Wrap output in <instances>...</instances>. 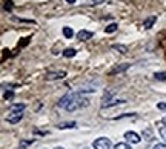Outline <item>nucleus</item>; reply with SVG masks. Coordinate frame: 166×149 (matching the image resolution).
I'll use <instances>...</instances> for the list:
<instances>
[{
  "label": "nucleus",
  "mask_w": 166,
  "mask_h": 149,
  "mask_svg": "<svg viewBox=\"0 0 166 149\" xmlns=\"http://www.w3.org/2000/svg\"><path fill=\"white\" fill-rule=\"evenodd\" d=\"M102 2H105V0H92V5H99Z\"/></svg>",
  "instance_id": "obj_28"
},
{
  "label": "nucleus",
  "mask_w": 166,
  "mask_h": 149,
  "mask_svg": "<svg viewBox=\"0 0 166 149\" xmlns=\"http://www.w3.org/2000/svg\"><path fill=\"white\" fill-rule=\"evenodd\" d=\"M89 105V100L86 97H80V94L79 92H76L74 94V98L71 100V103L66 106V111H69V112H73V111H76V109H79V108H85V106H88Z\"/></svg>",
  "instance_id": "obj_1"
},
{
  "label": "nucleus",
  "mask_w": 166,
  "mask_h": 149,
  "mask_svg": "<svg viewBox=\"0 0 166 149\" xmlns=\"http://www.w3.org/2000/svg\"><path fill=\"white\" fill-rule=\"evenodd\" d=\"M63 56H65L66 59H73V57L77 56V49H74V48H66L65 51H63Z\"/></svg>",
  "instance_id": "obj_15"
},
{
  "label": "nucleus",
  "mask_w": 166,
  "mask_h": 149,
  "mask_svg": "<svg viewBox=\"0 0 166 149\" xmlns=\"http://www.w3.org/2000/svg\"><path fill=\"white\" fill-rule=\"evenodd\" d=\"M12 20H14V22H22V23H32V25L36 23L34 20H26V19H19V17H12Z\"/></svg>",
  "instance_id": "obj_22"
},
{
  "label": "nucleus",
  "mask_w": 166,
  "mask_h": 149,
  "mask_svg": "<svg viewBox=\"0 0 166 149\" xmlns=\"http://www.w3.org/2000/svg\"><path fill=\"white\" fill-rule=\"evenodd\" d=\"M161 123H163V125L166 126V117H163V120H161Z\"/></svg>",
  "instance_id": "obj_30"
},
{
  "label": "nucleus",
  "mask_w": 166,
  "mask_h": 149,
  "mask_svg": "<svg viewBox=\"0 0 166 149\" xmlns=\"http://www.w3.org/2000/svg\"><path fill=\"white\" fill-rule=\"evenodd\" d=\"M92 36H94V32L92 31H88V29H82V31L77 32V39L80 42H86V40L92 39Z\"/></svg>",
  "instance_id": "obj_6"
},
{
  "label": "nucleus",
  "mask_w": 166,
  "mask_h": 149,
  "mask_svg": "<svg viewBox=\"0 0 166 149\" xmlns=\"http://www.w3.org/2000/svg\"><path fill=\"white\" fill-rule=\"evenodd\" d=\"M158 132H160V135H161V138H163V140H166V126H160V129H158Z\"/></svg>",
  "instance_id": "obj_23"
},
{
  "label": "nucleus",
  "mask_w": 166,
  "mask_h": 149,
  "mask_svg": "<svg viewBox=\"0 0 166 149\" xmlns=\"http://www.w3.org/2000/svg\"><path fill=\"white\" fill-rule=\"evenodd\" d=\"M114 149H131V146L128 143H117L114 146Z\"/></svg>",
  "instance_id": "obj_20"
},
{
  "label": "nucleus",
  "mask_w": 166,
  "mask_h": 149,
  "mask_svg": "<svg viewBox=\"0 0 166 149\" xmlns=\"http://www.w3.org/2000/svg\"><path fill=\"white\" fill-rule=\"evenodd\" d=\"M12 8H14V5H12V0H5L3 9H5V11H8V12H11V11H12Z\"/></svg>",
  "instance_id": "obj_19"
},
{
  "label": "nucleus",
  "mask_w": 166,
  "mask_h": 149,
  "mask_svg": "<svg viewBox=\"0 0 166 149\" xmlns=\"http://www.w3.org/2000/svg\"><path fill=\"white\" fill-rule=\"evenodd\" d=\"M12 97H14V92L12 91H6L5 94H3V98H5V100H12Z\"/></svg>",
  "instance_id": "obj_21"
},
{
  "label": "nucleus",
  "mask_w": 166,
  "mask_h": 149,
  "mask_svg": "<svg viewBox=\"0 0 166 149\" xmlns=\"http://www.w3.org/2000/svg\"><path fill=\"white\" fill-rule=\"evenodd\" d=\"M129 66H131L129 63H123V65H118V66L112 68V69L109 71V74H117V72H123V71H126V69H128Z\"/></svg>",
  "instance_id": "obj_14"
},
{
  "label": "nucleus",
  "mask_w": 166,
  "mask_h": 149,
  "mask_svg": "<svg viewBox=\"0 0 166 149\" xmlns=\"http://www.w3.org/2000/svg\"><path fill=\"white\" fill-rule=\"evenodd\" d=\"M154 79L158 80V82H166V71H163V72H155V74H154Z\"/></svg>",
  "instance_id": "obj_17"
},
{
  "label": "nucleus",
  "mask_w": 166,
  "mask_h": 149,
  "mask_svg": "<svg viewBox=\"0 0 166 149\" xmlns=\"http://www.w3.org/2000/svg\"><path fill=\"white\" fill-rule=\"evenodd\" d=\"M125 138H126L128 141L134 143V144L140 143V135H138L137 132H134V131H128V132H125Z\"/></svg>",
  "instance_id": "obj_7"
},
{
  "label": "nucleus",
  "mask_w": 166,
  "mask_h": 149,
  "mask_svg": "<svg viewBox=\"0 0 166 149\" xmlns=\"http://www.w3.org/2000/svg\"><path fill=\"white\" fill-rule=\"evenodd\" d=\"M74 94H76V92H68V94H65V95L60 98V100L57 102V106H59V108L66 109V106H68V105L71 103V100L74 98Z\"/></svg>",
  "instance_id": "obj_3"
},
{
  "label": "nucleus",
  "mask_w": 166,
  "mask_h": 149,
  "mask_svg": "<svg viewBox=\"0 0 166 149\" xmlns=\"http://www.w3.org/2000/svg\"><path fill=\"white\" fill-rule=\"evenodd\" d=\"M66 3H69V5H74V3H76V0H66Z\"/></svg>",
  "instance_id": "obj_29"
},
{
  "label": "nucleus",
  "mask_w": 166,
  "mask_h": 149,
  "mask_svg": "<svg viewBox=\"0 0 166 149\" xmlns=\"http://www.w3.org/2000/svg\"><path fill=\"white\" fill-rule=\"evenodd\" d=\"M114 51H118L120 54H128V46L126 45H120V43H115V45H112L111 46Z\"/></svg>",
  "instance_id": "obj_13"
},
{
  "label": "nucleus",
  "mask_w": 166,
  "mask_h": 149,
  "mask_svg": "<svg viewBox=\"0 0 166 149\" xmlns=\"http://www.w3.org/2000/svg\"><path fill=\"white\" fill-rule=\"evenodd\" d=\"M157 22V17L155 15H149L148 19H145V22H143V28L145 29H151L152 28V25Z\"/></svg>",
  "instance_id": "obj_9"
},
{
  "label": "nucleus",
  "mask_w": 166,
  "mask_h": 149,
  "mask_svg": "<svg viewBox=\"0 0 166 149\" xmlns=\"http://www.w3.org/2000/svg\"><path fill=\"white\" fill-rule=\"evenodd\" d=\"M22 118H23V112H9L8 117H6V121L11 123V125H15Z\"/></svg>",
  "instance_id": "obj_5"
},
{
  "label": "nucleus",
  "mask_w": 166,
  "mask_h": 149,
  "mask_svg": "<svg viewBox=\"0 0 166 149\" xmlns=\"http://www.w3.org/2000/svg\"><path fill=\"white\" fill-rule=\"evenodd\" d=\"M141 137H143L146 141H152V140L155 138V134H154L152 128H145L143 132H141Z\"/></svg>",
  "instance_id": "obj_8"
},
{
  "label": "nucleus",
  "mask_w": 166,
  "mask_h": 149,
  "mask_svg": "<svg viewBox=\"0 0 166 149\" xmlns=\"http://www.w3.org/2000/svg\"><path fill=\"white\" fill-rule=\"evenodd\" d=\"M56 149H65V147H60V146H57V147H56Z\"/></svg>",
  "instance_id": "obj_31"
},
{
  "label": "nucleus",
  "mask_w": 166,
  "mask_h": 149,
  "mask_svg": "<svg viewBox=\"0 0 166 149\" xmlns=\"http://www.w3.org/2000/svg\"><path fill=\"white\" fill-rule=\"evenodd\" d=\"M152 149H166V144H163V143H158V144H155Z\"/></svg>",
  "instance_id": "obj_25"
},
{
  "label": "nucleus",
  "mask_w": 166,
  "mask_h": 149,
  "mask_svg": "<svg viewBox=\"0 0 166 149\" xmlns=\"http://www.w3.org/2000/svg\"><path fill=\"white\" fill-rule=\"evenodd\" d=\"M63 36L66 37V39H71L74 36V31H73V28H69V26H65L63 28Z\"/></svg>",
  "instance_id": "obj_18"
},
{
  "label": "nucleus",
  "mask_w": 166,
  "mask_h": 149,
  "mask_svg": "<svg viewBox=\"0 0 166 149\" xmlns=\"http://www.w3.org/2000/svg\"><path fill=\"white\" fill-rule=\"evenodd\" d=\"M22 40H23V42H22V43H19V46H26V45H28V42H29V39H28V37H26V39H22Z\"/></svg>",
  "instance_id": "obj_26"
},
{
  "label": "nucleus",
  "mask_w": 166,
  "mask_h": 149,
  "mask_svg": "<svg viewBox=\"0 0 166 149\" xmlns=\"http://www.w3.org/2000/svg\"><path fill=\"white\" fill-rule=\"evenodd\" d=\"M123 103H126V100L114 98V100H109V102H106V103H102V108H111V106H114V105H123Z\"/></svg>",
  "instance_id": "obj_10"
},
{
  "label": "nucleus",
  "mask_w": 166,
  "mask_h": 149,
  "mask_svg": "<svg viewBox=\"0 0 166 149\" xmlns=\"http://www.w3.org/2000/svg\"><path fill=\"white\" fill-rule=\"evenodd\" d=\"M157 108H158V109H161V111H166V103H158V105H157Z\"/></svg>",
  "instance_id": "obj_27"
},
{
  "label": "nucleus",
  "mask_w": 166,
  "mask_h": 149,
  "mask_svg": "<svg viewBox=\"0 0 166 149\" xmlns=\"http://www.w3.org/2000/svg\"><path fill=\"white\" fill-rule=\"evenodd\" d=\"M57 128L59 129H74V128H77V123L76 121H63Z\"/></svg>",
  "instance_id": "obj_11"
},
{
  "label": "nucleus",
  "mask_w": 166,
  "mask_h": 149,
  "mask_svg": "<svg viewBox=\"0 0 166 149\" xmlns=\"http://www.w3.org/2000/svg\"><path fill=\"white\" fill-rule=\"evenodd\" d=\"M118 29V25L117 23H111V25H108V26L105 28V32L106 34H112V32H115Z\"/></svg>",
  "instance_id": "obj_16"
},
{
  "label": "nucleus",
  "mask_w": 166,
  "mask_h": 149,
  "mask_svg": "<svg viewBox=\"0 0 166 149\" xmlns=\"http://www.w3.org/2000/svg\"><path fill=\"white\" fill-rule=\"evenodd\" d=\"M26 108V105H23V103H14L9 106V112H23Z\"/></svg>",
  "instance_id": "obj_12"
},
{
  "label": "nucleus",
  "mask_w": 166,
  "mask_h": 149,
  "mask_svg": "<svg viewBox=\"0 0 166 149\" xmlns=\"http://www.w3.org/2000/svg\"><path fill=\"white\" fill-rule=\"evenodd\" d=\"M65 77H66L65 71H56V72H48V74H46L45 80L51 82V80H60V79H65Z\"/></svg>",
  "instance_id": "obj_4"
},
{
  "label": "nucleus",
  "mask_w": 166,
  "mask_h": 149,
  "mask_svg": "<svg viewBox=\"0 0 166 149\" xmlns=\"http://www.w3.org/2000/svg\"><path fill=\"white\" fill-rule=\"evenodd\" d=\"M92 146H94V149H111V141L106 137H100L92 143Z\"/></svg>",
  "instance_id": "obj_2"
},
{
  "label": "nucleus",
  "mask_w": 166,
  "mask_h": 149,
  "mask_svg": "<svg viewBox=\"0 0 166 149\" xmlns=\"http://www.w3.org/2000/svg\"><path fill=\"white\" fill-rule=\"evenodd\" d=\"M32 143H34V138H31L28 141H20V147H26L28 144H32Z\"/></svg>",
  "instance_id": "obj_24"
}]
</instances>
